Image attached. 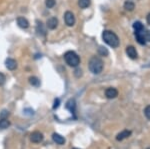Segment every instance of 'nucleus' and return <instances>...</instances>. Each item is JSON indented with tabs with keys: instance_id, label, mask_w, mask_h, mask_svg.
Instances as JSON below:
<instances>
[{
	"instance_id": "obj_16",
	"label": "nucleus",
	"mask_w": 150,
	"mask_h": 149,
	"mask_svg": "<svg viewBox=\"0 0 150 149\" xmlns=\"http://www.w3.org/2000/svg\"><path fill=\"white\" fill-rule=\"evenodd\" d=\"M29 83L34 87H39L40 86V80L38 79L37 77H35V76H31V77L29 78Z\"/></svg>"
},
{
	"instance_id": "obj_19",
	"label": "nucleus",
	"mask_w": 150,
	"mask_h": 149,
	"mask_svg": "<svg viewBox=\"0 0 150 149\" xmlns=\"http://www.w3.org/2000/svg\"><path fill=\"white\" fill-rule=\"evenodd\" d=\"M36 30L39 34H42V35H45V29L43 27V23L41 21H37V25H36Z\"/></svg>"
},
{
	"instance_id": "obj_9",
	"label": "nucleus",
	"mask_w": 150,
	"mask_h": 149,
	"mask_svg": "<svg viewBox=\"0 0 150 149\" xmlns=\"http://www.w3.org/2000/svg\"><path fill=\"white\" fill-rule=\"evenodd\" d=\"M135 38H136L137 42L141 45H145L146 43V40H145L144 36V30L142 31H135Z\"/></svg>"
},
{
	"instance_id": "obj_8",
	"label": "nucleus",
	"mask_w": 150,
	"mask_h": 149,
	"mask_svg": "<svg viewBox=\"0 0 150 149\" xmlns=\"http://www.w3.org/2000/svg\"><path fill=\"white\" fill-rule=\"evenodd\" d=\"M16 21H17V24H18V26L20 27V28H22V29H27V28L29 27V22H28V20H27L26 18H24V17H22V16L17 17Z\"/></svg>"
},
{
	"instance_id": "obj_3",
	"label": "nucleus",
	"mask_w": 150,
	"mask_h": 149,
	"mask_svg": "<svg viewBox=\"0 0 150 149\" xmlns=\"http://www.w3.org/2000/svg\"><path fill=\"white\" fill-rule=\"evenodd\" d=\"M64 60L69 66L71 67H77L80 64V57L74 52V51H67L64 54Z\"/></svg>"
},
{
	"instance_id": "obj_30",
	"label": "nucleus",
	"mask_w": 150,
	"mask_h": 149,
	"mask_svg": "<svg viewBox=\"0 0 150 149\" xmlns=\"http://www.w3.org/2000/svg\"><path fill=\"white\" fill-rule=\"evenodd\" d=\"M73 149H78V148H73Z\"/></svg>"
},
{
	"instance_id": "obj_14",
	"label": "nucleus",
	"mask_w": 150,
	"mask_h": 149,
	"mask_svg": "<svg viewBox=\"0 0 150 149\" xmlns=\"http://www.w3.org/2000/svg\"><path fill=\"white\" fill-rule=\"evenodd\" d=\"M75 107H76V104H75L74 99H69L67 102H66V108H67L71 113H74Z\"/></svg>"
},
{
	"instance_id": "obj_18",
	"label": "nucleus",
	"mask_w": 150,
	"mask_h": 149,
	"mask_svg": "<svg viewBox=\"0 0 150 149\" xmlns=\"http://www.w3.org/2000/svg\"><path fill=\"white\" fill-rule=\"evenodd\" d=\"M90 3H91L90 0H78L79 7L82 8V9H85V8L88 7V6L90 5Z\"/></svg>"
},
{
	"instance_id": "obj_17",
	"label": "nucleus",
	"mask_w": 150,
	"mask_h": 149,
	"mask_svg": "<svg viewBox=\"0 0 150 149\" xmlns=\"http://www.w3.org/2000/svg\"><path fill=\"white\" fill-rule=\"evenodd\" d=\"M124 8H125V10H127V11H132L135 8V4L132 1L127 0V1L124 3Z\"/></svg>"
},
{
	"instance_id": "obj_23",
	"label": "nucleus",
	"mask_w": 150,
	"mask_h": 149,
	"mask_svg": "<svg viewBox=\"0 0 150 149\" xmlns=\"http://www.w3.org/2000/svg\"><path fill=\"white\" fill-rule=\"evenodd\" d=\"M144 114L145 116H146V118L148 119V120H150V105L146 106L144 109Z\"/></svg>"
},
{
	"instance_id": "obj_26",
	"label": "nucleus",
	"mask_w": 150,
	"mask_h": 149,
	"mask_svg": "<svg viewBox=\"0 0 150 149\" xmlns=\"http://www.w3.org/2000/svg\"><path fill=\"white\" fill-rule=\"evenodd\" d=\"M59 104H60V100H59V98H56V99L54 100V105H53V109H56V108H58Z\"/></svg>"
},
{
	"instance_id": "obj_2",
	"label": "nucleus",
	"mask_w": 150,
	"mask_h": 149,
	"mask_svg": "<svg viewBox=\"0 0 150 149\" xmlns=\"http://www.w3.org/2000/svg\"><path fill=\"white\" fill-rule=\"evenodd\" d=\"M88 68L91 73L100 74L103 70V61L98 56L91 57L88 62Z\"/></svg>"
},
{
	"instance_id": "obj_13",
	"label": "nucleus",
	"mask_w": 150,
	"mask_h": 149,
	"mask_svg": "<svg viewBox=\"0 0 150 149\" xmlns=\"http://www.w3.org/2000/svg\"><path fill=\"white\" fill-rule=\"evenodd\" d=\"M130 135H131V131H130V130H123L122 132H120V133L117 134L116 140H118V141H122V140L128 138Z\"/></svg>"
},
{
	"instance_id": "obj_21",
	"label": "nucleus",
	"mask_w": 150,
	"mask_h": 149,
	"mask_svg": "<svg viewBox=\"0 0 150 149\" xmlns=\"http://www.w3.org/2000/svg\"><path fill=\"white\" fill-rule=\"evenodd\" d=\"M56 4L55 0H45V5L47 8H53Z\"/></svg>"
},
{
	"instance_id": "obj_28",
	"label": "nucleus",
	"mask_w": 150,
	"mask_h": 149,
	"mask_svg": "<svg viewBox=\"0 0 150 149\" xmlns=\"http://www.w3.org/2000/svg\"><path fill=\"white\" fill-rule=\"evenodd\" d=\"M75 75H76L77 77H80V76L82 75V70H81V69H76V70H75Z\"/></svg>"
},
{
	"instance_id": "obj_20",
	"label": "nucleus",
	"mask_w": 150,
	"mask_h": 149,
	"mask_svg": "<svg viewBox=\"0 0 150 149\" xmlns=\"http://www.w3.org/2000/svg\"><path fill=\"white\" fill-rule=\"evenodd\" d=\"M133 28L135 29V31L144 30V26H143V24L140 22V21H136V22L133 23Z\"/></svg>"
},
{
	"instance_id": "obj_25",
	"label": "nucleus",
	"mask_w": 150,
	"mask_h": 149,
	"mask_svg": "<svg viewBox=\"0 0 150 149\" xmlns=\"http://www.w3.org/2000/svg\"><path fill=\"white\" fill-rule=\"evenodd\" d=\"M9 115V112L7 110H3L0 114V118H7V116Z\"/></svg>"
},
{
	"instance_id": "obj_6",
	"label": "nucleus",
	"mask_w": 150,
	"mask_h": 149,
	"mask_svg": "<svg viewBox=\"0 0 150 149\" xmlns=\"http://www.w3.org/2000/svg\"><path fill=\"white\" fill-rule=\"evenodd\" d=\"M46 26H47V28L48 29L54 30V29L58 26V19H57L56 17H50V18L47 20Z\"/></svg>"
},
{
	"instance_id": "obj_29",
	"label": "nucleus",
	"mask_w": 150,
	"mask_h": 149,
	"mask_svg": "<svg viewBox=\"0 0 150 149\" xmlns=\"http://www.w3.org/2000/svg\"><path fill=\"white\" fill-rule=\"evenodd\" d=\"M147 23H148V24L150 25V13L148 14V15H147Z\"/></svg>"
},
{
	"instance_id": "obj_12",
	"label": "nucleus",
	"mask_w": 150,
	"mask_h": 149,
	"mask_svg": "<svg viewBox=\"0 0 150 149\" xmlns=\"http://www.w3.org/2000/svg\"><path fill=\"white\" fill-rule=\"evenodd\" d=\"M52 139H53V141H54L55 143H56V144H59V145H63V144L65 143V139H64L63 136H61L60 134L53 133Z\"/></svg>"
},
{
	"instance_id": "obj_27",
	"label": "nucleus",
	"mask_w": 150,
	"mask_h": 149,
	"mask_svg": "<svg viewBox=\"0 0 150 149\" xmlns=\"http://www.w3.org/2000/svg\"><path fill=\"white\" fill-rule=\"evenodd\" d=\"M144 36H145V40L150 42V30H147L146 32H144Z\"/></svg>"
},
{
	"instance_id": "obj_4",
	"label": "nucleus",
	"mask_w": 150,
	"mask_h": 149,
	"mask_svg": "<svg viewBox=\"0 0 150 149\" xmlns=\"http://www.w3.org/2000/svg\"><path fill=\"white\" fill-rule=\"evenodd\" d=\"M64 21L67 26H73L75 24V16L71 11H66L64 13Z\"/></svg>"
},
{
	"instance_id": "obj_22",
	"label": "nucleus",
	"mask_w": 150,
	"mask_h": 149,
	"mask_svg": "<svg viewBox=\"0 0 150 149\" xmlns=\"http://www.w3.org/2000/svg\"><path fill=\"white\" fill-rule=\"evenodd\" d=\"M98 53H99L101 56H107V55H108V50H107L105 47L100 46V47L98 48Z\"/></svg>"
},
{
	"instance_id": "obj_7",
	"label": "nucleus",
	"mask_w": 150,
	"mask_h": 149,
	"mask_svg": "<svg viewBox=\"0 0 150 149\" xmlns=\"http://www.w3.org/2000/svg\"><path fill=\"white\" fill-rule=\"evenodd\" d=\"M30 139L33 143H40L43 140V135L39 131H35L30 135Z\"/></svg>"
},
{
	"instance_id": "obj_11",
	"label": "nucleus",
	"mask_w": 150,
	"mask_h": 149,
	"mask_svg": "<svg viewBox=\"0 0 150 149\" xmlns=\"http://www.w3.org/2000/svg\"><path fill=\"white\" fill-rule=\"evenodd\" d=\"M6 68L8 70H15L17 68V62L16 60H14L13 58H7L5 61Z\"/></svg>"
},
{
	"instance_id": "obj_1",
	"label": "nucleus",
	"mask_w": 150,
	"mask_h": 149,
	"mask_svg": "<svg viewBox=\"0 0 150 149\" xmlns=\"http://www.w3.org/2000/svg\"><path fill=\"white\" fill-rule=\"evenodd\" d=\"M102 38L103 41L112 48H116L119 46V38L113 31L110 30H104L102 33Z\"/></svg>"
},
{
	"instance_id": "obj_15",
	"label": "nucleus",
	"mask_w": 150,
	"mask_h": 149,
	"mask_svg": "<svg viewBox=\"0 0 150 149\" xmlns=\"http://www.w3.org/2000/svg\"><path fill=\"white\" fill-rule=\"evenodd\" d=\"M10 126V122L7 118H0V129H6Z\"/></svg>"
},
{
	"instance_id": "obj_5",
	"label": "nucleus",
	"mask_w": 150,
	"mask_h": 149,
	"mask_svg": "<svg viewBox=\"0 0 150 149\" xmlns=\"http://www.w3.org/2000/svg\"><path fill=\"white\" fill-rule=\"evenodd\" d=\"M105 96L108 99H114L118 96V90L113 87H109L105 90Z\"/></svg>"
},
{
	"instance_id": "obj_31",
	"label": "nucleus",
	"mask_w": 150,
	"mask_h": 149,
	"mask_svg": "<svg viewBox=\"0 0 150 149\" xmlns=\"http://www.w3.org/2000/svg\"><path fill=\"white\" fill-rule=\"evenodd\" d=\"M147 149H150V148H147Z\"/></svg>"
},
{
	"instance_id": "obj_24",
	"label": "nucleus",
	"mask_w": 150,
	"mask_h": 149,
	"mask_svg": "<svg viewBox=\"0 0 150 149\" xmlns=\"http://www.w3.org/2000/svg\"><path fill=\"white\" fill-rule=\"evenodd\" d=\"M5 81H6L5 75H4L3 73H1V72H0V86H2V85L5 83Z\"/></svg>"
},
{
	"instance_id": "obj_10",
	"label": "nucleus",
	"mask_w": 150,
	"mask_h": 149,
	"mask_svg": "<svg viewBox=\"0 0 150 149\" xmlns=\"http://www.w3.org/2000/svg\"><path fill=\"white\" fill-rule=\"evenodd\" d=\"M126 53H127V55L131 59H137V57H138L136 49H135V47L132 45H129L126 47Z\"/></svg>"
}]
</instances>
